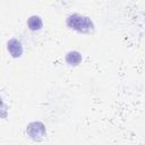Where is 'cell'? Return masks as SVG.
Masks as SVG:
<instances>
[{
    "label": "cell",
    "mask_w": 145,
    "mask_h": 145,
    "mask_svg": "<svg viewBox=\"0 0 145 145\" xmlns=\"http://www.w3.org/2000/svg\"><path fill=\"white\" fill-rule=\"evenodd\" d=\"M66 24L70 29L77 31L79 33H84V34H88L94 32V23L93 20L84 15L80 14H71L67 17L66 19Z\"/></svg>",
    "instance_id": "cell-1"
},
{
    "label": "cell",
    "mask_w": 145,
    "mask_h": 145,
    "mask_svg": "<svg viewBox=\"0 0 145 145\" xmlns=\"http://www.w3.org/2000/svg\"><path fill=\"white\" fill-rule=\"evenodd\" d=\"M26 135L33 140H42L46 136V128L41 121H32L26 127Z\"/></svg>",
    "instance_id": "cell-2"
},
{
    "label": "cell",
    "mask_w": 145,
    "mask_h": 145,
    "mask_svg": "<svg viewBox=\"0 0 145 145\" xmlns=\"http://www.w3.org/2000/svg\"><path fill=\"white\" fill-rule=\"evenodd\" d=\"M7 49L12 58H20L23 54V44L17 39H10L7 42Z\"/></svg>",
    "instance_id": "cell-3"
},
{
    "label": "cell",
    "mask_w": 145,
    "mask_h": 145,
    "mask_svg": "<svg viewBox=\"0 0 145 145\" xmlns=\"http://www.w3.org/2000/svg\"><path fill=\"white\" fill-rule=\"evenodd\" d=\"M27 27L31 29V31H40L42 27H43V22H42V18L37 15H33L31 16L28 19H27Z\"/></svg>",
    "instance_id": "cell-4"
},
{
    "label": "cell",
    "mask_w": 145,
    "mask_h": 145,
    "mask_svg": "<svg viewBox=\"0 0 145 145\" xmlns=\"http://www.w3.org/2000/svg\"><path fill=\"white\" fill-rule=\"evenodd\" d=\"M80 61H82V54L76 50L69 51L66 54V62L70 66H77L80 63Z\"/></svg>",
    "instance_id": "cell-5"
}]
</instances>
